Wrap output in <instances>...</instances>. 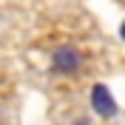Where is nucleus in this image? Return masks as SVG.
I'll return each instance as SVG.
<instances>
[{"label":"nucleus","mask_w":125,"mask_h":125,"mask_svg":"<svg viewBox=\"0 0 125 125\" xmlns=\"http://www.w3.org/2000/svg\"><path fill=\"white\" fill-rule=\"evenodd\" d=\"M119 37L125 40V20H122V23H119Z\"/></svg>","instance_id":"nucleus-3"},{"label":"nucleus","mask_w":125,"mask_h":125,"mask_svg":"<svg viewBox=\"0 0 125 125\" xmlns=\"http://www.w3.org/2000/svg\"><path fill=\"white\" fill-rule=\"evenodd\" d=\"M91 108L97 111V117L111 119V117L119 111V105H117V100H114V94L108 91V85L97 83V85L91 88Z\"/></svg>","instance_id":"nucleus-2"},{"label":"nucleus","mask_w":125,"mask_h":125,"mask_svg":"<svg viewBox=\"0 0 125 125\" xmlns=\"http://www.w3.org/2000/svg\"><path fill=\"white\" fill-rule=\"evenodd\" d=\"M74 125H91V122H88V119H77Z\"/></svg>","instance_id":"nucleus-4"},{"label":"nucleus","mask_w":125,"mask_h":125,"mask_svg":"<svg viewBox=\"0 0 125 125\" xmlns=\"http://www.w3.org/2000/svg\"><path fill=\"white\" fill-rule=\"evenodd\" d=\"M51 68L57 74H74V71L83 68V54L74 46H62L51 54Z\"/></svg>","instance_id":"nucleus-1"}]
</instances>
